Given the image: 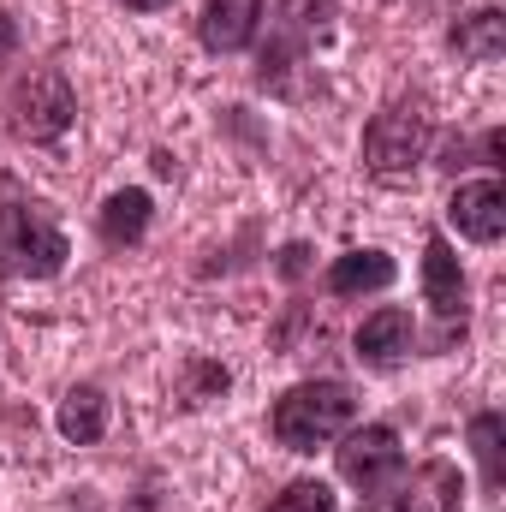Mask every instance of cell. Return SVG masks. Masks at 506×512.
I'll return each mask as SVG.
<instances>
[{
	"label": "cell",
	"instance_id": "6da1fadb",
	"mask_svg": "<svg viewBox=\"0 0 506 512\" xmlns=\"http://www.w3.org/2000/svg\"><path fill=\"white\" fill-rule=\"evenodd\" d=\"M358 423V393L346 382H298L274 399V441L292 453H316Z\"/></svg>",
	"mask_w": 506,
	"mask_h": 512
},
{
	"label": "cell",
	"instance_id": "7a4b0ae2",
	"mask_svg": "<svg viewBox=\"0 0 506 512\" xmlns=\"http://www.w3.org/2000/svg\"><path fill=\"white\" fill-rule=\"evenodd\" d=\"M66 233L48 221L42 203H0V274H24V280H54L66 268Z\"/></svg>",
	"mask_w": 506,
	"mask_h": 512
},
{
	"label": "cell",
	"instance_id": "3957f363",
	"mask_svg": "<svg viewBox=\"0 0 506 512\" xmlns=\"http://www.w3.org/2000/svg\"><path fill=\"white\" fill-rule=\"evenodd\" d=\"M429 149V114L417 102H393L364 126V167L376 179H411Z\"/></svg>",
	"mask_w": 506,
	"mask_h": 512
},
{
	"label": "cell",
	"instance_id": "277c9868",
	"mask_svg": "<svg viewBox=\"0 0 506 512\" xmlns=\"http://www.w3.org/2000/svg\"><path fill=\"white\" fill-rule=\"evenodd\" d=\"M78 120V96L66 84V72L54 66H36L12 84V131L30 137V143H54L66 137V126Z\"/></svg>",
	"mask_w": 506,
	"mask_h": 512
},
{
	"label": "cell",
	"instance_id": "5b68a950",
	"mask_svg": "<svg viewBox=\"0 0 506 512\" xmlns=\"http://www.w3.org/2000/svg\"><path fill=\"white\" fill-rule=\"evenodd\" d=\"M459 495H465L459 465L453 459H423L411 477L381 483L364 512H459Z\"/></svg>",
	"mask_w": 506,
	"mask_h": 512
},
{
	"label": "cell",
	"instance_id": "8992f818",
	"mask_svg": "<svg viewBox=\"0 0 506 512\" xmlns=\"http://www.w3.org/2000/svg\"><path fill=\"white\" fill-rule=\"evenodd\" d=\"M334 453H340V477H346L352 489H364V495H376L381 483H393L399 465H405V447H399V435H393L387 423L346 429V441H340Z\"/></svg>",
	"mask_w": 506,
	"mask_h": 512
},
{
	"label": "cell",
	"instance_id": "52a82bcc",
	"mask_svg": "<svg viewBox=\"0 0 506 512\" xmlns=\"http://www.w3.org/2000/svg\"><path fill=\"white\" fill-rule=\"evenodd\" d=\"M447 221H453L459 239L495 245L506 233V185L501 179H471V185H459L453 203H447Z\"/></svg>",
	"mask_w": 506,
	"mask_h": 512
},
{
	"label": "cell",
	"instance_id": "ba28073f",
	"mask_svg": "<svg viewBox=\"0 0 506 512\" xmlns=\"http://www.w3.org/2000/svg\"><path fill=\"white\" fill-rule=\"evenodd\" d=\"M256 24H262V0H209L197 18V36L209 54H239L251 48Z\"/></svg>",
	"mask_w": 506,
	"mask_h": 512
},
{
	"label": "cell",
	"instance_id": "9c48e42d",
	"mask_svg": "<svg viewBox=\"0 0 506 512\" xmlns=\"http://www.w3.org/2000/svg\"><path fill=\"white\" fill-rule=\"evenodd\" d=\"M423 298H429L435 316H447V322L465 316V268H459L447 233H435V239L423 245Z\"/></svg>",
	"mask_w": 506,
	"mask_h": 512
},
{
	"label": "cell",
	"instance_id": "30bf717a",
	"mask_svg": "<svg viewBox=\"0 0 506 512\" xmlns=\"http://www.w3.org/2000/svg\"><path fill=\"white\" fill-rule=\"evenodd\" d=\"M352 346H358V358H370V364H399V358L417 346V322H411V310L381 304L376 316H364V328L352 334Z\"/></svg>",
	"mask_w": 506,
	"mask_h": 512
},
{
	"label": "cell",
	"instance_id": "8fae6325",
	"mask_svg": "<svg viewBox=\"0 0 506 512\" xmlns=\"http://www.w3.org/2000/svg\"><path fill=\"white\" fill-rule=\"evenodd\" d=\"M393 256L387 251H346L334 256V268H328V292L334 298H358V292H387L393 286Z\"/></svg>",
	"mask_w": 506,
	"mask_h": 512
},
{
	"label": "cell",
	"instance_id": "7c38bea8",
	"mask_svg": "<svg viewBox=\"0 0 506 512\" xmlns=\"http://www.w3.org/2000/svg\"><path fill=\"white\" fill-rule=\"evenodd\" d=\"M60 435L72 447H96L108 435V393L102 387H72L60 399Z\"/></svg>",
	"mask_w": 506,
	"mask_h": 512
},
{
	"label": "cell",
	"instance_id": "4fadbf2b",
	"mask_svg": "<svg viewBox=\"0 0 506 512\" xmlns=\"http://www.w3.org/2000/svg\"><path fill=\"white\" fill-rule=\"evenodd\" d=\"M96 227H102L108 245H137V239L149 233V191H137V185H131V191H114V197L102 203V221H96Z\"/></svg>",
	"mask_w": 506,
	"mask_h": 512
},
{
	"label": "cell",
	"instance_id": "5bb4252c",
	"mask_svg": "<svg viewBox=\"0 0 506 512\" xmlns=\"http://www.w3.org/2000/svg\"><path fill=\"white\" fill-rule=\"evenodd\" d=\"M453 48H459V60H501V54H506V18L495 12V6H483V12H471V18H459Z\"/></svg>",
	"mask_w": 506,
	"mask_h": 512
},
{
	"label": "cell",
	"instance_id": "9a60e30c",
	"mask_svg": "<svg viewBox=\"0 0 506 512\" xmlns=\"http://www.w3.org/2000/svg\"><path fill=\"white\" fill-rule=\"evenodd\" d=\"M471 453H477V465H483V483L501 489L506 483V423H501V411H477V417H471Z\"/></svg>",
	"mask_w": 506,
	"mask_h": 512
},
{
	"label": "cell",
	"instance_id": "2e32d148",
	"mask_svg": "<svg viewBox=\"0 0 506 512\" xmlns=\"http://www.w3.org/2000/svg\"><path fill=\"white\" fill-rule=\"evenodd\" d=\"M268 512H334V489L322 477H298L268 501Z\"/></svg>",
	"mask_w": 506,
	"mask_h": 512
},
{
	"label": "cell",
	"instance_id": "e0dca14e",
	"mask_svg": "<svg viewBox=\"0 0 506 512\" xmlns=\"http://www.w3.org/2000/svg\"><path fill=\"white\" fill-rule=\"evenodd\" d=\"M215 393H227V370L197 358V364L185 370V405H203V399H215Z\"/></svg>",
	"mask_w": 506,
	"mask_h": 512
},
{
	"label": "cell",
	"instance_id": "ac0fdd59",
	"mask_svg": "<svg viewBox=\"0 0 506 512\" xmlns=\"http://www.w3.org/2000/svg\"><path fill=\"white\" fill-rule=\"evenodd\" d=\"M12 42H18V30H12V18H6V12H0V60H6V54H12Z\"/></svg>",
	"mask_w": 506,
	"mask_h": 512
},
{
	"label": "cell",
	"instance_id": "d6986e66",
	"mask_svg": "<svg viewBox=\"0 0 506 512\" xmlns=\"http://www.w3.org/2000/svg\"><path fill=\"white\" fill-rule=\"evenodd\" d=\"M126 12H161V6H173V0H120Z\"/></svg>",
	"mask_w": 506,
	"mask_h": 512
}]
</instances>
